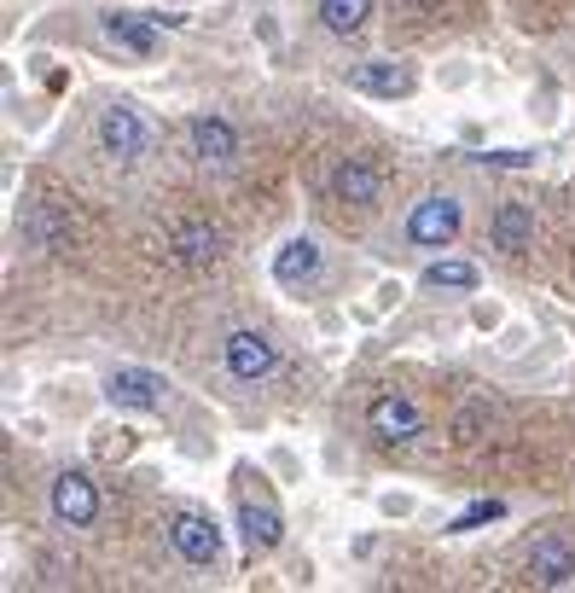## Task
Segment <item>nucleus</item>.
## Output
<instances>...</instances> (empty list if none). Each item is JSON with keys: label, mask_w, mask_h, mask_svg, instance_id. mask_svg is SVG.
Wrapping results in <instances>:
<instances>
[{"label": "nucleus", "mask_w": 575, "mask_h": 593, "mask_svg": "<svg viewBox=\"0 0 575 593\" xmlns=\"http://www.w3.org/2000/svg\"><path fill=\"white\" fill-rule=\"evenodd\" d=\"M459 221H465L459 198H454V192H430V198H418V204H413V216H407V239H413L418 250H442V245H454Z\"/></svg>", "instance_id": "f257e3e1"}, {"label": "nucleus", "mask_w": 575, "mask_h": 593, "mask_svg": "<svg viewBox=\"0 0 575 593\" xmlns=\"http://www.w3.org/2000/svg\"><path fill=\"white\" fill-rule=\"evenodd\" d=\"M99 146H105V158L140 164L146 151H151V122L135 106H105L99 111Z\"/></svg>", "instance_id": "f03ea898"}, {"label": "nucleus", "mask_w": 575, "mask_h": 593, "mask_svg": "<svg viewBox=\"0 0 575 593\" xmlns=\"http://www.w3.org/2000/svg\"><path fill=\"white\" fill-rule=\"evenodd\" d=\"M105 402L128 407V414H157V407L169 402V378L151 373V367H117L105 378Z\"/></svg>", "instance_id": "7ed1b4c3"}, {"label": "nucleus", "mask_w": 575, "mask_h": 593, "mask_svg": "<svg viewBox=\"0 0 575 593\" xmlns=\"http://www.w3.org/2000/svg\"><path fill=\"white\" fill-rule=\"evenodd\" d=\"M221 360H227V373L232 378H268L279 367V344L268 338V332H256V326H239V332H227V344H221Z\"/></svg>", "instance_id": "20e7f679"}, {"label": "nucleus", "mask_w": 575, "mask_h": 593, "mask_svg": "<svg viewBox=\"0 0 575 593\" xmlns=\"http://www.w3.org/2000/svg\"><path fill=\"white\" fill-rule=\"evenodd\" d=\"M163 530H169V547L187 564H216L221 559V530H216V518H204V512H175Z\"/></svg>", "instance_id": "39448f33"}, {"label": "nucleus", "mask_w": 575, "mask_h": 593, "mask_svg": "<svg viewBox=\"0 0 575 593\" xmlns=\"http://www.w3.org/2000/svg\"><path fill=\"white\" fill-rule=\"evenodd\" d=\"M52 512H59V524H70V530L93 524V518H99V488H93V477H88V472H59V477H52Z\"/></svg>", "instance_id": "423d86ee"}, {"label": "nucleus", "mask_w": 575, "mask_h": 593, "mask_svg": "<svg viewBox=\"0 0 575 593\" xmlns=\"http://www.w3.org/2000/svg\"><path fill=\"white\" fill-rule=\"evenodd\" d=\"M366 425H373L378 443H413V436L425 431V414H418V402L389 391V396H378L373 407H366Z\"/></svg>", "instance_id": "0eeeda50"}, {"label": "nucleus", "mask_w": 575, "mask_h": 593, "mask_svg": "<svg viewBox=\"0 0 575 593\" xmlns=\"http://www.w3.org/2000/svg\"><path fill=\"white\" fill-rule=\"evenodd\" d=\"M239 530H245V547L250 553H274L285 541V518L279 506L268 495H250V488H239Z\"/></svg>", "instance_id": "6e6552de"}, {"label": "nucleus", "mask_w": 575, "mask_h": 593, "mask_svg": "<svg viewBox=\"0 0 575 593\" xmlns=\"http://www.w3.org/2000/svg\"><path fill=\"white\" fill-rule=\"evenodd\" d=\"M349 88L373 93V99H401V93H413V65H401V59H360L349 70Z\"/></svg>", "instance_id": "1a4fd4ad"}, {"label": "nucleus", "mask_w": 575, "mask_h": 593, "mask_svg": "<svg viewBox=\"0 0 575 593\" xmlns=\"http://www.w3.org/2000/svg\"><path fill=\"white\" fill-rule=\"evenodd\" d=\"M221 227H209V221H187V227H175V239H169V256L180 268H216L221 263Z\"/></svg>", "instance_id": "9d476101"}, {"label": "nucleus", "mask_w": 575, "mask_h": 593, "mask_svg": "<svg viewBox=\"0 0 575 593\" xmlns=\"http://www.w3.org/2000/svg\"><path fill=\"white\" fill-rule=\"evenodd\" d=\"M157 18H135V12H105L99 18V36L117 47V53L128 59H151L157 53V30H151Z\"/></svg>", "instance_id": "9b49d317"}, {"label": "nucleus", "mask_w": 575, "mask_h": 593, "mask_svg": "<svg viewBox=\"0 0 575 593\" xmlns=\"http://www.w3.org/2000/svg\"><path fill=\"white\" fill-rule=\"evenodd\" d=\"M187 140H192V158L198 164L227 169L232 158H239V135H232V122H221V117H192L187 122Z\"/></svg>", "instance_id": "f8f14e48"}, {"label": "nucleus", "mask_w": 575, "mask_h": 593, "mask_svg": "<svg viewBox=\"0 0 575 593\" xmlns=\"http://www.w3.org/2000/svg\"><path fill=\"white\" fill-rule=\"evenodd\" d=\"M529 576H535L541 587H569V582H575V547H569V541H558V535L535 541V553H529Z\"/></svg>", "instance_id": "ddd939ff"}, {"label": "nucleus", "mask_w": 575, "mask_h": 593, "mask_svg": "<svg viewBox=\"0 0 575 593\" xmlns=\"http://www.w3.org/2000/svg\"><path fill=\"white\" fill-rule=\"evenodd\" d=\"M314 274H320V245H314L308 234L303 239H285L279 256H274V279H279V286L297 291V286H308Z\"/></svg>", "instance_id": "4468645a"}, {"label": "nucleus", "mask_w": 575, "mask_h": 593, "mask_svg": "<svg viewBox=\"0 0 575 593\" xmlns=\"http://www.w3.org/2000/svg\"><path fill=\"white\" fill-rule=\"evenodd\" d=\"M488 239H494V250H506V256L529 250V239H535V210H529V204H500L494 221H488Z\"/></svg>", "instance_id": "2eb2a0df"}, {"label": "nucleus", "mask_w": 575, "mask_h": 593, "mask_svg": "<svg viewBox=\"0 0 575 593\" xmlns=\"http://www.w3.org/2000/svg\"><path fill=\"white\" fill-rule=\"evenodd\" d=\"M378 187H384V175H378L373 158H344V164L331 169V192L344 198V204H373Z\"/></svg>", "instance_id": "dca6fc26"}, {"label": "nucleus", "mask_w": 575, "mask_h": 593, "mask_svg": "<svg viewBox=\"0 0 575 593\" xmlns=\"http://www.w3.org/2000/svg\"><path fill=\"white\" fill-rule=\"evenodd\" d=\"M373 18V0H320V23L331 36H360Z\"/></svg>", "instance_id": "f3484780"}, {"label": "nucleus", "mask_w": 575, "mask_h": 593, "mask_svg": "<svg viewBox=\"0 0 575 593\" xmlns=\"http://www.w3.org/2000/svg\"><path fill=\"white\" fill-rule=\"evenodd\" d=\"M425 286L430 291H477V268H470V263H430Z\"/></svg>", "instance_id": "a211bd4d"}, {"label": "nucleus", "mask_w": 575, "mask_h": 593, "mask_svg": "<svg viewBox=\"0 0 575 593\" xmlns=\"http://www.w3.org/2000/svg\"><path fill=\"white\" fill-rule=\"evenodd\" d=\"M494 425V407L488 402H465L454 414V443H477V436Z\"/></svg>", "instance_id": "6ab92c4d"}, {"label": "nucleus", "mask_w": 575, "mask_h": 593, "mask_svg": "<svg viewBox=\"0 0 575 593\" xmlns=\"http://www.w3.org/2000/svg\"><path fill=\"white\" fill-rule=\"evenodd\" d=\"M506 518V501H470L465 512H459V518L448 524L454 535H465V530H483V524H500Z\"/></svg>", "instance_id": "aec40b11"}, {"label": "nucleus", "mask_w": 575, "mask_h": 593, "mask_svg": "<svg viewBox=\"0 0 575 593\" xmlns=\"http://www.w3.org/2000/svg\"><path fill=\"white\" fill-rule=\"evenodd\" d=\"M23 234H30V239H36L41 250H59L70 227H65V221H52V216L41 210V204H36V210H30V221H23Z\"/></svg>", "instance_id": "412c9836"}, {"label": "nucleus", "mask_w": 575, "mask_h": 593, "mask_svg": "<svg viewBox=\"0 0 575 593\" xmlns=\"http://www.w3.org/2000/svg\"><path fill=\"white\" fill-rule=\"evenodd\" d=\"M483 164H494V169H529L535 151H483Z\"/></svg>", "instance_id": "4be33fe9"}, {"label": "nucleus", "mask_w": 575, "mask_h": 593, "mask_svg": "<svg viewBox=\"0 0 575 593\" xmlns=\"http://www.w3.org/2000/svg\"><path fill=\"white\" fill-rule=\"evenodd\" d=\"M407 7H418V12H430V7H436V0H407Z\"/></svg>", "instance_id": "5701e85b"}]
</instances>
